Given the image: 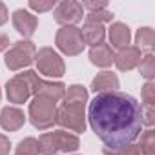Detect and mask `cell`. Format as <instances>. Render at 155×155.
Here are the masks:
<instances>
[{
    "label": "cell",
    "mask_w": 155,
    "mask_h": 155,
    "mask_svg": "<svg viewBox=\"0 0 155 155\" xmlns=\"http://www.w3.org/2000/svg\"><path fill=\"white\" fill-rule=\"evenodd\" d=\"M88 120L106 151L122 150L140 135L142 106L128 93H99L90 102Z\"/></svg>",
    "instance_id": "6da1fadb"
},
{
    "label": "cell",
    "mask_w": 155,
    "mask_h": 155,
    "mask_svg": "<svg viewBox=\"0 0 155 155\" xmlns=\"http://www.w3.org/2000/svg\"><path fill=\"white\" fill-rule=\"evenodd\" d=\"M79 146H81L79 137L64 130L44 133L38 139V153L42 155H55L58 151L68 153V151H75Z\"/></svg>",
    "instance_id": "7a4b0ae2"
},
{
    "label": "cell",
    "mask_w": 155,
    "mask_h": 155,
    "mask_svg": "<svg viewBox=\"0 0 155 155\" xmlns=\"http://www.w3.org/2000/svg\"><path fill=\"white\" fill-rule=\"evenodd\" d=\"M29 120L37 130H49L57 122V102L49 97L37 95L29 102Z\"/></svg>",
    "instance_id": "3957f363"
},
{
    "label": "cell",
    "mask_w": 155,
    "mask_h": 155,
    "mask_svg": "<svg viewBox=\"0 0 155 155\" xmlns=\"http://www.w3.org/2000/svg\"><path fill=\"white\" fill-rule=\"evenodd\" d=\"M18 77L28 82L29 90H31V95H42V97H49L53 99L55 102L60 101L64 97V91H66V86L62 82H48L44 79H40L37 71H24V73H18Z\"/></svg>",
    "instance_id": "277c9868"
},
{
    "label": "cell",
    "mask_w": 155,
    "mask_h": 155,
    "mask_svg": "<svg viewBox=\"0 0 155 155\" xmlns=\"http://www.w3.org/2000/svg\"><path fill=\"white\" fill-rule=\"evenodd\" d=\"M35 53L37 48L31 40H18L8 49L4 62L11 71H18L22 68H28L35 60Z\"/></svg>",
    "instance_id": "5b68a950"
},
{
    "label": "cell",
    "mask_w": 155,
    "mask_h": 155,
    "mask_svg": "<svg viewBox=\"0 0 155 155\" xmlns=\"http://www.w3.org/2000/svg\"><path fill=\"white\" fill-rule=\"evenodd\" d=\"M55 44L62 53H66L69 57L82 53V49L86 46L84 38H82V33H81V28H75V26H62L57 31Z\"/></svg>",
    "instance_id": "8992f818"
},
{
    "label": "cell",
    "mask_w": 155,
    "mask_h": 155,
    "mask_svg": "<svg viewBox=\"0 0 155 155\" xmlns=\"http://www.w3.org/2000/svg\"><path fill=\"white\" fill-rule=\"evenodd\" d=\"M57 122L69 131L84 133L86 130V117H84V106L81 104H64L57 110Z\"/></svg>",
    "instance_id": "52a82bcc"
},
{
    "label": "cell",
    "mask_w": 155,
    "mask_h": 155,
    "mask_svg": "<svg viewBox=\"0 0 155 155\" xmlns=\"http://www.w3.org/2000/svg\"><path fill=\"white\" fill-rule=\"evenodd\" d=\"M37 68L46 77H62L64 75V60L53 48H42L35 53Z\"/></svg>",
    "instance_id": "ba28073f"
},
{
    "label": "cell",
    "mask_w": 155,
    "mask_h": 155,
    "mask_svg": "<svg viewBox=\"0 0 155 155\" xmlns=\"http://www.w3.org/2000/svg\"><path fill=\"white\" fill-rule=\"evenodd\" d=\"M55 22L62 24V26H75L82 20L84 9L81 2H75V0H64V2L55 6Z\"/></svg>",
    "instance_id": "9c48e42d"
},
{
    "label": "cell",
    "mask_w": 155,
    "mask_h": 155,
    "mask_svg": "<svg viewBox=\"0 0 155 155\" xmlns=\"http://www.w3.org/2000/svg\"><path fill=\"white\" fill-rule=\"evenodd\" d=\"M6 93H8L9 102H13V104H24V102L29 99L31 90H29L28 82L22 79V77L17 75V77H13L11 81H8V84H6Z\"/></svg>",
    "instance_id": "30bf717a"
},
{
    "label": "cell",
    "mask_w": 155,
    "mask_h": 155,
    "mask_svg": "<svg viewBox=\"0 0 155 155\" xmlns=\"http://www.w3.org/2000/svg\"><path fill=\"white\" fill-rule=\"evenodd\" d=\"M13 26L22 37H31L38 26V18L26 9H17L13 13Z\"/></svg>",
    "instance_id": "8fae6325"
},
{
    "label": "cell",
    "mask_w": 155,
    "mask_h": 155,
    "mask_svg": "<svg viewBox=\"0 0 155 155\" xmlns=\"http://www.w3.org/2000/svg\"><path fill=\"white\" fill-rule=\"evenodd\" d=\"M24 122H26L24 111L15 106H6L0 111V126L6 131H17L24 126Z\"/></svg>",
    "instance_id": "7c38bea8"
},
{
    "label": "cell",
    "mask_w": 155,
    "mask_h": 155,
    "mask_svg": "<svg viewBox=\"0 0 155 155\" xmlns=\"http://www.w3.org/2000/svg\"><path fill=\"white\" fill-rule=\"evenodd\" d=\"M140 58H142L140 57V49L135 48V46H128V48L120 49L119 55H115L113 62H115V66L120 71H130V69H133V68L139 66Z\"/></svg>",
    "instance_id": "4fadbf2b"
},
{
    "label": "cell",
    "mask_w": 155,
    "mask_h": 155,
    "mask_svg": "<svg viewBox=\"0 0 155 155\" xmlns=\"http://www.w3.org/2000/svg\"><path fill=\"white\" fill-rule=\"evenodd\" d=\"M119 88V77L111 71H102L91 81V90L99 93H108V91H117Z\"/></svg>",
    "instance_id": "5bb4252c"
},
{
    "label": "cell",
    "mask_w": 155,
    "mask_h": 155,
    "mask_svg": "<svg viewBox=\"0 0 155 155\" xmlns=\"http://www.w3.org/2000/svg\"><path fill=\"white\" fill-rule=\"evenodd\" d=\"M81 33H82V38H84V44H90L91 48L97 46V44H102L104 37H106L104 26L99 24V22H93V20H86Z\"/></svg>",
    "instance_id": "9a60e30c"
},
{
    "label": "cell",
    "mask_w": 155,
    "mask_h": 155,
    "mask_svg": "<svg viewBox=\"0 0 155 155\" xmlns=\"http://www.w3.org/2000/svg\"><path fill=\"white\" fill-rule=\"evenodd\" d=\"M113 58H115V55H113V49H111L110 44H104L102 42V44H97V46H93L90 49V60L95 66H99V68L111 66L113 64Z\"/></svg>",
    "instance_id": "2e32d148"
},
{
    "label": "cell",
    "mask_w": 155,
    "mask_h": 155,
    "mask_svg": "<svg viewBox=\"0 0 155 155\" xmlns=\"http://www.w3.org/2000/svg\"><path fill=\"white\" fill-rule=\"evenodd\" d=\"M130 37H131V35H130V28H128L126 24H122V22L111 24V28H110V44H111L113 48H119V49L128 48Z\"/></svg>",
    "instance_id": "e0dca14e"
},
{
    "label": "cell",
    "mask_w": 155,
    "mask_h": 155,
    "mask_svg": "<svg viewBox=\"0 0 155 155\" xmlns=\"http://www.w3.org/2000/svg\"><path fill=\"white\" fill-rule=\"evenodd\" d=\"M64 104H81L84 106L88 102V90L81 84H73L68 88V91H64Z\"/></svg>",
    "instance_id": "ac0fdd59"
},
{
    "label": "cell",
    "mask_w": 155,
    "mask_h": 155,
    "mask_svg": "<svg viewBox=\"0 0 155 155\" xmlns=\"http://www.w3.org/2000/svg\"><path fill=\"white\" fill-rule=\"evenodd\" d=\"M135 40H137V46L135 48H146V49H151L153 44H155V33L151 28H140L135 35Z\"/></svg>",
    "instance_id": "d6986e66"
},
{
    "label": "cell",
    "mask_w": 155,
    "mask_h": 155,
    "mask_svg": "<svg viewBox=\"0 0 155 155\" xmlns=\"http://www.w3.org/2000/svg\"><path fill=\"white\" fill-rule=\"evenodd\" d=\"M139 69H140V75L144 77V79L153 81V77H155V57L151 53L142 57L140 62H139Z\"/></svg>",
    "instance_id": "ffe728a7"
},
{
    "label": "cell",
    "mask_w": 155,
    "mask_h": 155,
    "mask_svg": "<svg viewBox=\"0 0 155 155\" xmlns=\"http://www.w3.org/2000/svg\"><path fill=\"white\" fill-rule=\"evenodd\" d=\"M140 151L142 155H155V131L150 128L140 137Z\"/></svg>",
    "instance_id": "44dd1931"
},
{
    "label": "cell",
    "mask_w": 155,
    "mask_h": 155,
    "mask_svg": "<svg viewBox=\"0 0 155 155\" xmlns=\"http://www.w3.org/2000/svg\"><path fill=\"white\" fill-rule=\"evenodd\" d=\"M15 155H38V140L33 137H28L18 142Z\"/></svg>",
    "instance_id": "7402d4cb"
},
{
    "label": "cell",
    "mask_w": 155,
    "mask_h": 155,
    "mask_svg": "<svg viewBox=\"0 0 155 155\" xmlns=\"http://www.w3.org/2000/svg\"><path fill=\"white\" fill-rule=\"evenodd\" d=\"M142 102L144 106H153L155 102V82L153 81H148L142 86Z\"/></svg>",
    "instance_id": "603a6c76"
},
{
    "label": "cell",
    "mask_w": 155,
    "mask_h": 155,
    "mask_svg": "<svg viewBox=\"0 0 155 155\" xmlns=\"http://www.w3.org/2000/svg\"><path fill=\"white\" fill-rule=\"evenodd\" d=\"M111 18H113V13H111V11H108V9H99V11L88 13V18H86V20H93V22L102 24V22H110Z\"/></svg>",
    "instance_id": "cb8c5ba5"
},
{
    "label": "cell",
    "mask_w": 155,
    "mask_h": 155,
    "mask_svg": "<svg viewBox=\"0 0 155 155\" xmlns=\"http://www.w3.org/2000/svg\"><path fill=\"white\" fill-rule=\"evenodd\" d=\"M29 8L37 13H44V11H49V9L55 8V0H38V2L37 0H31Z\"/></svg>",
    "instance_id": "d4e9b609"
},
{
    "label": "cell",
    "mask_w": 155,
    "mask_h": 155,
    "mask_svg": "<svg viewBox=\"0 0 155 155\" xmlns=\"http://www.w3.org/2000/svg\"><path fill=\"white\" fill-rule=\"evenodd\" d=\"M104 155H142V151H140L139 144H130V146L117 150V151H106L104 150Z\"/></svg>",
    "instance_id": "484cf974"
},
{
    "label": "cell",
    "mask_w": 155,
    "mask_h": 155,
    "mask_svg": "<svg viewBox=\"0 0 155 155\" xmlns=\"http://www.w3.org/2000/svg\"><path fill=\"white\" fill-rule=\"evenodd\" d=\"M155 119H153V106H144L142 108V124L146 126H153Z\"/></svg>",
    "instance_id": "4316f807"
},
{
    "label": "cell",
    "mask_w": 155,
    "mask_h": 155,
    "mask_svg": "<svg viewBox=\"0 0 155 155\" xmlns=\"http://www.w3.org/2000/svg\"><path fill=\"white\" fill-rule=\"evenodd\" d=\"M106 2H82V9H90L91 11H99V9H106Z\"/></svg>",
    "instance_id": "83f0119b"
},
{
    "label": "cell",
    "mask_w": 155,
    "mask_h": 155,
    "mask_svg": "<svg viewBox=\"0 0 155 155\" xmlns=\"http://www.w3.org/2000/svg\"><path fill=\"white\" fill-rule=\"evenodd\" d=\"M9 148H11L9 139H8L6 135L0 133V155H8V153H9Z\"/></svg>",
    "instance_id": "f1b7e54d"
},
{
    "label": "cell",
    "mask_w": 155,
    "mask_h": 155,
    "mask_svg": "<svg viewBox=\"0 0 155 155\" xmlns=\"http://www.w3.org/2000/svg\"><path fill=\"white\" fill-rule=\"evenodd\" d=\"M8 8H6V4H2L0 2V26L2 24H6V20H8Z\"/></svg>",
    "instance_id": "f546056e"
},
{
    "label": "cell",
    "mask_w": 155,
    "mask_h": 155,
    "mask_svg": "<svg viewBox=\"0 0 155 155\" xmlns=\"http://www.w3.org/2000/svg\"><path fill=\"white\" fill-rule=\"evenodd\" d=\"M9 48V37L4 35V33H0V51H4Z\"/></svg>",
    "instance_id": "4dcf8cb0"
},
{
    "label": "cell",
    "mask_w": 155,
    "mask_h": 155,
    "mask_svg": "<svg viewBox=\"0 0 155 155\" xmlns=\"http://www.w3.org/2000/svg\"><path fill=\"white\" fill-rule=\"evenodd\" d=\"M0 97H2V93H0Z\"/></svg>",
    "instance_id": "1f68e13d"
}]
</instances>
